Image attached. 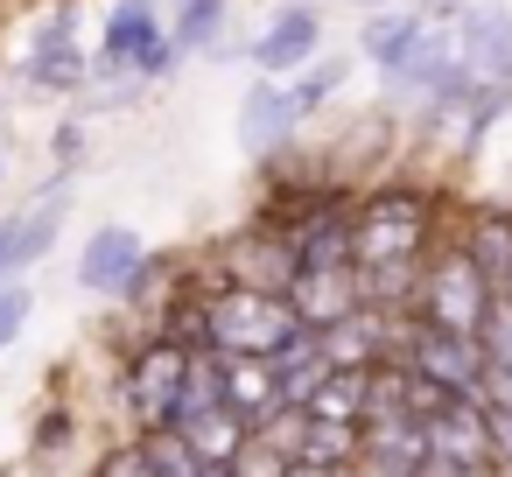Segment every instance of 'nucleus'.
I'll return each mask as SVG.
<instances>
[{
  "label": "nucleus",
  "instance_id": "1",
  "mask_svg": "<svg viewBox=\"0 0 512 477\" xmlns=\"http://www.w3.org/2000/svg\"><path fill=\"white\" fill-rule=\"evenodd\" d=\"M204 323L218 358H281L295 337H309L288 295H260V288H211Z\"/></svg>",
  "mask_w": 512,
  "mask_h": 477
},
{
  "label": "nucleus",
  "instance_id": "2",
  "mask_svg": "<svg viewBox=\"0 0 512 477\" xmlns=\"http://www.w3.org/2000/svg\"><path fill=\"white\" fill-rule=\"evenodd\" d=\"M428 232H435V197L421 183H379L358 197V267L421 260Z\"/></svg>",
  "mask_w": 512,
  "mask_h": 477
},
{
  "label": "nucleus",
  "instance_id": "3",
  "mask_svg": "<svg viewBox=\"0 0 512 477\" xmlns=\"http://www.w3.org/2000/svg\"><path fill=\"white\" fill-rule=\"evenodd\" d=\"M190 358H197V351H183V344L162 337V330H148V337L127 351V365H120V400H127V414H134V435L169 428V414H176V400H183V379H190Z\"/></svg>",
  "mask_w": 512,
  "mask_h": 477
},
{
  "label": "nucleus",
  "instance_id": "4",
  "mask_svg": "<svg viewBox=\"0 0 512 477\" xmlns=\"http://www.w3.org/2000/svg\"><path fill=\"white\" fill-rule=\"evenodd\" d=\"M491 281L449 246V253H435L428 260V274H421V295H414V316L421 323H435V330H456V337H477V323H484V309H491Z\"/></svg>",
  "mask_w": 512,
  "mask_h": 477
},
{
  "label": "nucleus",
  "instance_id": "5",
  "mask_svg": "<svg viewBox=\"0 0 512 477\" xmlns=\"http://www.w3.org/2000/svg\"><path fill=\"white\" fill-rule=\"evenodd\" d=\"M218 274H225V288L288 295L302 267H295V246H288V232H274V225H246L239 239H225V246H218Z\"/></svg>",
  "mask_w": 512,
  "mask_h": 477
},
{
  "label": "nucleus",
  "instance_id": "6",
  "mask_svg": "<svg viewBox=\"0 0 512 477\" xmlns=\"http://www.w3.org/2000/svg\"><path fill=\"white\" fill-rule=\"evenodd\" d=\"M288 246H295V267H302V274L358 267V197H351V190H337L330 204H316V211L288 232Z\"/></svg>",
  "mask_w": 512,
  "mask_h": 477
},
{
  "label": "nucleus",
  "instance_id": "7",
  "mask_svg": "<svg viewBox=\"0 0 512 477\" xmlns=\"http://www.w3.org/2000/svg\"><path fill=\"white\" fill-rule=\"evenodd\" d=\"M316 50H323V8H274V22L246 43L253 71L274 78V85L302 78V71L316 64Z\"/></svg>",
  "mask_w": 512,
  "mask_h": 477
},
{
  "label": "nucleus",
  "instance_id": "8",
  "mask_svg": "<svg viewBox=\"0 0 512 477\" xmlns=\"http://www.w3.org/2000/svg\"><path fill=\"white\" fill-rule=\"evenodd\" d=\"M407 365H414V379L442 386L449 400H470V393H477V379H484V351H477V337L435 330V323H421V316H414V344H407Z\"/></svg>",
  "mask_w": 512,
  "mask_h": 477
},
{
  "label": "nucleus",
  "instance_id": "9",
  "mask_svg": "<svg viewBox=\"0 0 512 477\" xmlns=\"http://www.w3.org/2000/svg\"><path fill=\"white\" fill-rule=\"evenodd\" d=\"M162 36H169V29H162V8H155V0H113V15H106V29H99L92 78L127 85V78H134V64L148 57V43H162Z\"/></svg>",
  "mask_w": 512,
  "mask_h": 477
},
{
  "label": "nucleus",
  "instance_id": "10",
  "mask_svg": "<svg viewBox=\"0 0 512 477\" xmlns=\"http://www.w3.org/2000/svg\"><path fill=\"white\" fill-rule=\"evenodd\" d=\"M428 435V463H449V470H470V477H491V428H484V407L477 400H449L442 414L421 421Z\"/></svg>",
  "mask_w": 512,
  "mask_h": 477
},
{
  "label": "nucleus",
  "instance_id": "11",
  "mask_svg": "<svg viewBox=\"0 0 512 477\" xmlns=\"http://www.w3.org/2000/svg\"><path fill=\"white\" fill-rule=\"evenodd\" d=\"M456 57L484 78V85H512V15L491 8V0H477V8L456 15Z\"/></svg>",
  "mask_w": 512,
  "mask_h": 477
},
{
  "label": "nucleus",
  "instance_id": "12",
  "mask_svg": "<svg viewBox=\"0 0 512 477\" xmlns=\"http://www.w3.org/2000/svg\"><path fill=\"white\" fill-rule=\"evenodd\" d=\"M141 260H148V246H141L134 225H99V232L78 246V288H85V295H120Z\"/></svg>",
  "mask_w": 512,
  "mask_h": 477
},
{
  "label": "nucleus",
  "instance_id": "13",
  "mask_svg": "<svg viewBox=\"0 0 512 477\" xmlns=\"http://www.w3.org/2000/svg\"><path fill=\"white\" fill-rule=\"evenodd\" d=\"M449 71H456V36L428 22V36H421L393 71H379V78H386V99H400V106H407V99H421V106H428V99L442 92V78H449Z\"/></svg>",
  "mask_w": 512,
  "mask_h": 477
},
{
  "label": "nucleus",
  "instance_id": "14",
  "mask_svg": "<svg viewBox=\"0 0 512 477\" xmlns=\"http://www.w3.org/2000/svg\"><path fill=\"white\" fill-rule=\"evenodd\" d=\"M295 127H302V120H295V106H288V85L260 78V85L239 99V148H246V155H260V162L281 155V148L295 141Z\"/></svg>",
  "mask_w": 512,
  "mask_h": 477
},
{
  "label": "nucleus",
  "instance_id": "15",
  "mask_svg": "<svg viewBox=\"0 0 512 477\" xmlns=\"http://www.w3.org/2000/svg\"><path fill=\"white\" fill-rule=\"evenodd\" d=\"M288 309L302 316V330H330V323H344L351 309H365V295H358V267H337V274H295Z\"/></svg>",
  "mask_w": 512,
  "mask_h": 477
},
{
  "label": "nucleus",
  "instance_id": "16",
  "mask_svg": "<svg viewBox=\"0 0 512 477\" xmlns=\"http://www.w3.org/2000/svg\"><path fill=\"white\" fill-rule=\"evenodd\" d=\"M358 442H365L358 463L393 470V477H421V463H428V435H421V421H407V414H372V421L358 428Z\"/></svg>",
  "mask_w": 512,
  "mask_h": 477
},
{
  "label": "nucleus",
  "instance_id": "17",
  "mask_svg": "<svg viewBox=\"0 0 512 477\" xmlns=\"http://www.w3.org/2000/svg\"><path fill=\"white\" fill-rule=\"evenodd\" d=\"M218 400H225L246 428H260V421L281 407V393H274V365H267V358H218Z\"/></svg>",
  "mask_w": 512,
  "mask_h": 477
},
{
  "label": "nucleus",
  "instance_id": "18",
  "mask_svg": "<svg viewBox=\"0 0 512 477\" xmlns=\"http://www.w3.org/2000/svg\"><path fill=\"white\" fill-rule=\"evenodd\" d=\"M428 36V8H379V15H365V29H358V57L365 64H379V71H393L414 43Z\"/></svg>",
  "mask_w": 512,
  "mask_h": 477
},
{
  "label": "nucleus",
  "instance_id": "19",
  "mask_svg": "<svg viewBox=\"0 0 512 477\" xmlns=\"http://www.w3.org/2000/svg\"><path fill=\"white\" fill-rule=\"evenodd\" d=\"M176 435H183V442L197 449V463H204V470H232L253 428H246V421H239L232 407H204V414H190V421H183Z\"/></svg>",
  "mask_w": 512,
  "mask_h": 477
},
{
  "label": "nucleus",
  "instance_id": "20",
  "mask_svg": "<svg viewBox=\"0 0 512 477\" xmlns=\"http://www.w3.org/2000/svg\"><path fill=\"white\" fill-rule=\"evenodd\" d=\"M456 253H463V260L498 288V281L512 274V211H477V218H470V232L456 239Z\"/></svg>",
  "mask_w": 512,
  "mask_h": 477
},
{
  "label": "nucleus",
  "instance_id": "21",
  "mask_svg": "<svg viewBox=\"0 0 512 477\" xmlns=\"http://www.w3.org/2000/svg\"><path fill=\"white\" fill-rule=\"evenodd\" d=\"M22 78L36 85V92H85L92 85V57L78 50V43H29V64H22Z\"/></svg>",
  "mask_w": 512,
  "mask_h": 477
},
{
  "label": "nucleus",
  "instance_id": "22",
  "mask_svg": "<svg viewBox=\"0 0 512 477\" xmlns=\"http://www.w3.org/2000/svg\"><path fill=\"white\" fill-rule=\"evenodd\" d=\"M274 365V393H281V407H309L316 400V386L330 379V365H323V351H316V330L309 337H295L281 358H267Z\"/></svg>",
  "mask_w": 512,
  "mask_h": 477
},
{
  "label": "nucleus",
  "instance_id": "23",
  "mask_svg": "<svg viewBox=\"0 0 512 477\" xmlns=\"http://www.w3.org/2000/svg\"><path fill=\"white\" fill-rule=\"evenodd\" d=\"M302 414H309V421H344V428H365V414H372V372H330Z\"/></svg>",
  "mask_w": 512,
  "mask_h": 477
},
{
  "label": "nucleus",
  "instance_id": "24",
  "mask_svg": "<svg viewBox=\"0 0 512 477\" xmlns=\"http://www.w3.org/2000/svg\"><path fill=\"white\" fill-rule=\"evenodd\" d=\"M225 15H232V0H176V22H169V43L183 57H211L225 43Z\"/></svg>",
  "mask_w": 512,
  "mask_h": 477
},
{
  "label": "nucleus",
  "instance_id": "25",
  "mask_svg": "<svg viewBox=\"0 0 512 477\" xmlns=\"http://www.w3.org/2000/svg\"><path fill=\"white\" fill-rule=\"evenodd\" d=\"M358 456H365L358 428H344V421H302L295 463H316V470H358Z\"/></svg>",
  "mask_w": 512,
  "mask_h": 477
},
{
  "label": "nucleus",
  "instance_id": "26",
  "mask_svg": "<svg viewBox=\"0 0 512 477\" xmlns=\"http://www.w3.org/2000/svg\"><path fill=\"white\" fill-rule=\"evenodd\" d=\"M134 449H141V463H148L155 477H204L197 449H190L176 428H148V435H134Z\"/></svg>",
  "mask_w": 512,
  "mask_h": 477
},
{
  "label": "nucleus",
  "instance_id": "27",
  "mask_svg": "<svg viewBox=\"0 0 512 477\" xmlns=\"http://www.w3.org/2000/svg\"><path fill=\"white\" fill-rule=\"evenodd\" d=\"M512 106V85H477V99L463 106V127H456V141H463V155H477L484 148V134L498 127V113Z\"/></svg>",
  "mask_w": 512,
  "mask_h": 477
},
{
  "label": "nucleus",
  "instance_id": "28",
  "mask_svg": "<svg viewBox=\"0 0 512 477\" xmlns=\"http://www.w3.org/2000/svg\"><path fill=\"white\" fill-rule=\"evenodd\" d=\"M477 351H484V365H505L512 372V295H491V309L477 323Z\"/></svg>",
  "mask_w": 512,
  "mask_h": 477
},
{
  "label": "nucleus",
  "instance_id": "29",
  "mask_svg": "<svg viewBox=\"0 0 512 477\" xmlns=\"http://www.w3.org/2000/svg\"><path fill=\"white\" fill-rule=\"evenodd\" d=\"M337 85H344V64H309L302 78H288V106H295V120H309Z\"/></svg>",
  "mask_w": 512,
  "mask_h": 477
},
{
  "label": "nucleus",
  "instance_id": "30",
  "mask_svg": "<svg viewBox=\"0 0 512 477\" xmlns=\"http://www.w3.org/2000/svg\"><path fill=\"white\" fill-rule=\"evenodd\" d=\"M29 316H36V295H29L22 281H0V351L29 330Z\"/></svg>",
  "mask_w": 512,
  "mask_h": 477
},
{
  "label": "nucleus",
  "instance_id": "31",
  "mask_svg": "<svg viewBox=\"0 0 512 477\" xmlns=\"http://www.w3.org/2000/svg\"><path fill=\"white\" fill-rule=\"evenodd\" d=\"M176 64H183V50H176V43L162 36V43H148V57L134 64V85H162V78H169Z\"/></svg>",
  "mask_w": 512,
  "mask_h": 477
},
{
  "label": "nucleus",
  "instance_id": "32",
  "mask_svg": "<svg viewBox=\"0 0 512 477\" xmlns=\"http://www.w3.org/2000/svg\"><path fill=\"white\" fill-rule=\"evenodd\" d=\"M71 442V407H50L43 421H36V456H57Z\"/></svg>",
  "mask_w": 512,
  "mask_h": 477
},
{
  "label": "nucleus",
  "instance_id": "33",
  "mask_svg": "<svg viewBox=\"0 0 512 477\" xmlns=\"http://www.w3.org/2000/svg\"><path fill=\"white\" fill-rule=\"evenodd\" d=\"M484 428H491V463L512 470V407H484Z\"/></svg>",
  "mask_w": 512,
  "mask_h": 477
},
{
  "label": "nucleus",
  "instance_id": "34",
  "mask_svg": "<svg viewBox=\"0 0 512 477\" xmlns=\"http://www.w3.org/2000/svg\"><path fill=\"white\" fill-rule=\"evenodd\" d=\"M99 477H155V470L141 463V449H134V442H120V449L99 463Z\"/></svg>",
  "mask_w": 512,
  "mask_h": 477
},
{
  "label": "nucleus",
  "instance_id": "35",
  "mask_svg": "<svg viewBox=\"0 0 512 477\" xmlns=\"http://www.w3.org/2000/svg\"><path fill=\"white\" fill-rule=\"evenodd\" d=\"M78 155H85V127H78V120H64V127H57V162L71 169Z\"/></svg>",
  "mask_w": 512,
  "mask_h": 477
},
{
  "label": "nucleus",
  "instance_id": "36",
  "mask_svg": "<svg viewBox=\"0 0 512 477\" xmlns=\"http://www.w3.org/2000/svg\"><path fill=\"white\" fill-rule=\"evenodd\" d=\"M8 253H15V218H0V281H15L8 274Z\"/></svg>",
  "mask_w": 512,
  "mask_h": 477
},
{
  "label": "nucleus",
  "instance_id": "37",
  "mask_svg": "<svg viewBox=\"0 0 512 477\" xmlns=\"http://www.w3.org/2000/svg\"><path fill=\"white\" fill-rule=\"evenodd\" d=\"M274 8H316V0H274Z\"/></svg>",
  "mask_w": 512,
  "mask_h": 477
},
{
  "label": "nucleus",
  "instance_id": "38",
  "mask_svg": "<svg viewBox=\"0 0 512 477\" xmlns=\"http://www.w3.org/2000/svg\"><path fill=\"white\" fill-rule=\"evenodd\" d=\"M498 295H512V274H505V281H498Z\"/></svg>",
  "mask_w": 512,
  "mask_h": 477
},
{
  "label": "nucleus",
  "instance_id": "39",
  "mask_svg": "<svg viewBox=\"0 0 512 477\" xmlns=\"http://www.w3.org/2000/svg\"><path fill=\"white\" fill-rule=\"evenodd\" d=\"M0 176H8V155H0Z\"/></svg>",
  "mask_w": 512,
  "mask_h": 477
},
{
  "label": "nucleus",
  "instance_id": "40",
  "mask_svg": "<svg viewBox=\"0 0 512 477\" xmlns=\"http://www.w3.org/2000/svg\"><path fill=\"white\" fill-rule=\"evenodd\" d=\"M365 8H379V0H365ZM414 8H421V0H414Z\"/></svg>",
  "mask_w": 512,
  "mask_h": 477
},
{
  "label": "nucleus",
  "instance_id": "41",
  "mask_svg": "<svg viewBox=\"0 0 512 477\" xmlns=\"http://www.w3.org/2000/svg\"><path fill=\"white\" fill-rule=\"evenodd\" d=\"M491 8H505V0H491Z\"/></svg>",
  "mask_w": 512,
  "mask_h": 477
}]
</instances>
